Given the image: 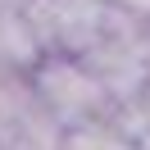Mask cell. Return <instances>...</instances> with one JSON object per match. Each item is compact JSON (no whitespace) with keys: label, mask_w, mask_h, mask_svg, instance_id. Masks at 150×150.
I'll return each mask as SVG.
<instances>
[{"label":"cell","mask_w":150,"mask_h":150,"mask_svg":"<svg viewBox=\"0 0 150 150\" xmlns=\"http://www.w3.org/2000/svg\"><path fill=\"white\" fill-rule=\"evenodd\" d=\"M0 5H5V9H18V5H23V0H0Z\"/></svg>","instance_id":"obj_8"},{"label":"cell","mask_w":150,"mask_h":150,"mask_svg":"<svg viewBox=\"0 0 150 150\" xmlns=\"http://www.w3.org/2000/svg\"><path fill=\"white\" fill-rule=\"evenodd\" d=\"M28 73H32V86H37V100L46 105V114L64 132L82 127V123L114 118V109H118L114 96H109V86L77 55H41Z\"/></svg>","instance_id":"obj_1"},{"label":"cell","mask_w":150,"mask_h":150,"mask_svg":"<svg viewBox=\"0 0 150 150\" xmlns=\"http://www.w3.org/2000/svg\"><path fill=\"white\" fill-rule=\"evenodd\" d=\"M37 37L41 55H77L96 46L109 14V0H23L18 5Z\"/></svg>","instance_id":"obj_3"},{"label":"cell","mask_w":150,"mask_h":150,"mask_svg":"<svg viewBox=\"0 0 150 150\" xmlns=\"http://www.w3.org/2000/svg\"><path fill=\"white\" fill-rule=\"evenodd\" d=\"M59 150H137V141L123 132L118 118H100V123H82V127H68Z\"/></svg>","instance_id":"obj_6"},{"label":"cell","mask_w":150,"mask_h":150,"mask_svg":"<svg viewBox=\"0 0 150 150\" xmlns=\"http://www.w3.org/2000/svg\"><path fill=\"white\" fill-rule=\"evenodd\" d=\"M64 127L37 100L28 68H0V150H59Z\"/></svg>","instance_id":"obj_4"},{"label":"cell","mask_w":150,"mask_h":150,"mask_svg":"<svg viewBox=\"0 0 150 150\" xmlns=\"http://www.w3.org/2000/svg\"><path fill=\"white\" fill-rule=\"evenodd\" d=\"M82 59L91 64V73L109 86L114 105L150 91V23L109 0L105 28H100L96 46L86 50Z\"/></svg>","instance_id":"obj_2"},{"label":"cell","mask_w":150,"mask_h":150,"mask_svg":"<svg viewBox=\"0 0 150 150\" xmlns=\"http://www.w3.org/2000/svg\"><path fill=\"white\" fill-rule=\"evenodd\" d=\"M114 5H123L127 14H137V18H146V23H150V0H114Z\"/></svg>","instance_id":"obj_7"},{"label":"cell","mask_w":150,"mask_h":150,"mask_svg":"<svg viewBox=\"0 0 150 150\" xmlns=\"http://www.w3.org/2000/svg\"><path fill=\"white\" fill-rule=\"evenodd\" d=\"M37 59H41V46L23 18V9L0 5V68H32Z\"/></svg>","instance_id":"obj_5"}]
</instances>
